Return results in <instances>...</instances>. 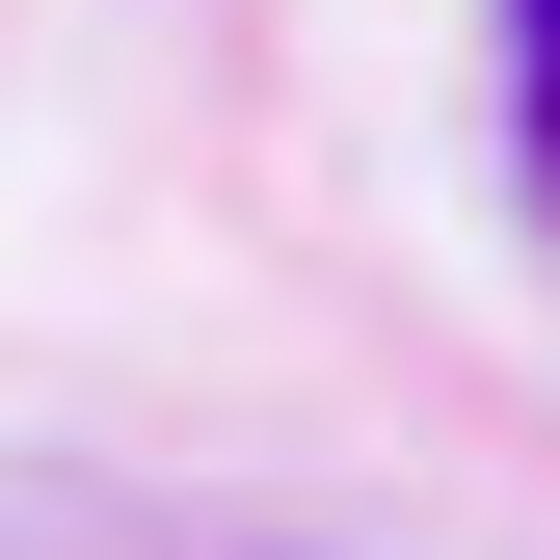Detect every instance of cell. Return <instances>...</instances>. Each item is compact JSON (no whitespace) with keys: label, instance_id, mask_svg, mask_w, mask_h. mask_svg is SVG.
I'll return each mask as SVG.
<instances>
[{"label":"cell","instance_id":"1","mask_svg":"<svg viewBox=\"0 0 560 560\" xmlns=\"http://www.w3.org/2000/svg\"><path fill=\"white\" fill-rule=\"evenodd\" d=\"M508 107H534V161H560V0H508Z\"/></svg>","mask_w":560,"mask_h":560}]
</instances>
